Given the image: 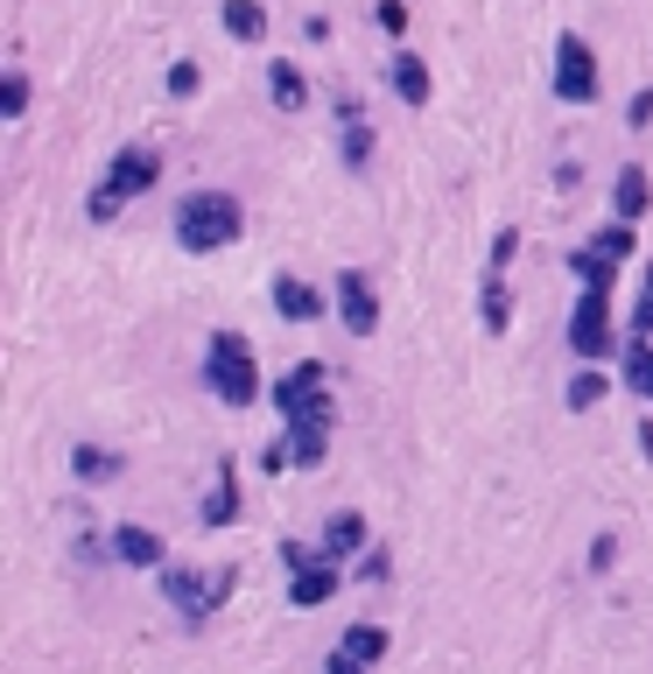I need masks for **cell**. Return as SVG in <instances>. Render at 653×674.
Instances as JSON below:
<instances>
[{
	"label": "cell",
	"mask_w": 653,
	"mask_h": 674,
	"mask_svg": "<svg viewBox=\"0 0 653 674\" xmlns=\"http://www.w3.org/2000/svg\"><path fill=\"white\" fill-rule=\"evenodd\" d=\"M169 225H176L183 254H225V246L246 233V204L233 197V190H183Z\"/></svg>",
	"instance_id": "1"
},
{
	"label": "cell",
	"mask_w": 653,
	"mask_h": 674,
	"mask_svg": "<svg viewBox=\"0 0 653 674\" xmlns=\"http://www.w3.org/2000/svg\"><path fill=\"white\" fill-rule=\"evenodd\" d=\"M204 387L218 394L225 408H254L260 400V373H254V344H246V331H211Z\"/></svg>",
	"instance_id": "2"
},
{
	"label": "cell",
	"mask_w": 653,
	"mask_h": 674,
	"mask_svg": "<svg viewBox=\"0 0 653 674\" xmlns=\"http://www.w3.org/2000/svg\"><path fill=\"white\" fill-rule=\"evenodd\" d=\"M162 576V597H169V611H176V619L197 632L211 611L225 605V597L239 590V569H211V576H197L190 563H169V569H156Z\"/></svg>",
	"instance_id": "3"
},
{
	"label": "cell",
	"mask_w": 653,
	"mask_h": 674,
	"mask_svg": "<svg viewBox=\"0 0 653 674\" xmlns=\"http://www.w3.org/2000/svg\"><path fill=\"white\" fill-rule=\"evenodd\" d=\"M569 352L584 359V365H604V359H619L625 344H619V323H611V288H584V302L569 310Z\"/></svg>",
	"instance_id": "4"
},
{
	"label": "cell",
	"mask_w": 653,
	"mask_h": 674,
	"mask_svg": "<svg viewBox=\"0 0 653 674\" xmlns=\"http://www.w3.org/2000/svg\"><path fill=\"white\" fill-rule=\"evenodd\" d=\"M555 99H563V106H590V99H598V56H590L584 35H563V43H555Z\"/></svg>",
	"instance_id": "5"
},
{
	"label": "cell",
	"mask_w": 653,
	"mask_h": 674,
	"mask_svg": "<svg viewBox=\"0 0 653 674\" xmlns=\"http://www.w3.org/2000/svg\"><path fill=\"white\" fill-rule=\"evenodd\" d=\"M331 302H338V323L352 338H373L379 331V296H373V281L358 275V267H344V275H338V296Z\"/></svg>",
	"instance_id": "6"
},
{
	"label": "cell",
	"mask_w": 653,
	"mask_h": 674,
	"mask_svg": "<svg viewBox=\"0 0 653 674\" xmlns=\"http://www.w3.org/2000/svg\"><path fill=\"white\" fill-rule=\"evenodd\" d=\"M99 183H113V190H120V197L133 204V197H148V190L162 183V156H156V148H120V156L106 162V176H99Z\"/></svg>",
	"instance_id": "7"
},
{
	"label": "cell",
	"mask_w": 653,
	"mask_h": 674,
	"mask_svg": "<svg viewBox=\"0 0 653 674\" xmlns=\"http://www.w3.org/2000/svg\"><path fill=\"white\" fill-rule=\"evenodd\" d=\"M267 302H275V317H281V323H317L323 310H331V296H323L317 281H302V275H275Z\"/></svg>",
	"instance_id": "8"
},
{
	"label": "cell",
	"mask_w": 653,
	"mask_h": 674,
	"mask_svg": "<svg viewBox=\"0 0 653 674\" xmlns=\"http://www.w3.org/2000/svg\"><path fill=\"white\" fill-rule=\"evenodd\" d=\"M106 542H113V563H127V569H169V563H176V555L162 548V534L133 527V520H120V527H113Z\"/></svg>",
	"instance_id": "9"
},
{
	"label": "cell",
	"mask_w": 653,
	"mask_h": 674,
	"mask_svg": "<svg viewBox=\"0 0 653 674\" xmlns=\"http://www.w3.org/2000/svg\"><path fill=\"white\" fill-rule=\"evenodd\" d=\"M323 387H331L323 359H302V365H288V373L275 379V394H267V400H275V415L288 421V415H302V400H310V394H323Z\"/></svg>",
	"instance_id": "10"
},
{
	"label": "cell",
	"mask_w": 653,
	"mask_h": 674,
	"mask_svg": "<svg viewBox=\"0 0 653 674\" xmlns=\"http://www.w3.org/2000/svg\"><path fill=\"white\" fill-rule=\"evenodd\" d=\"M338 584H344V563H331V555H317L310 569H296V576H288V605H296V611H310V605H331V597H338Z\"/></svg>",
	"instance_id": "11"
},
{
	"label": "cell",
	"mask_w": 653,
	"mask_h": 674,
	"mask_svg": "<svg viewBox=\"0 0 653 674\" xmlns=\"http://www.w3.org/2000/svg\"><path fill=\"white\" fill-rule=\"evenodd\" d=\"M387 92H394V99L400 106H429V92H436V78H429V64H421V56H408V50H394L387 56Z\"/></svg>",
	"instance_id": "12"
},
{
	"label": "cell",
	"mask_w": 653,
	"mask_h": 674,
	"mask_svg": "<svg viewBox=\"0 0 653 674\" xmlns=\"http://www.w3.org/2000/svg\"><path fill=\"white\" fill-rule=\"evenodd\" d=\"M653 211V183H646V169H619V183H611V218H625V225H640Z\"/></svg>",
	"instance_id": "13"
},
{
	"label": "cell",
	"mask_w": 653,
	"mask_h": 674,
	"mask_svg": "<svg viewBox=\"0 0 653 674\" xmlns=\"http://www.w3.org/2000/svg\"><path fill=\"white\" fill-rule=\"evenodd\" d=\"M317 548L331 555V563L366 555V520H358V513H331V520H323V534H317Z\"/></svg>",
	"instance_id": "14"
},
{
	"label": "cell",
	"mask_w": 653,
	"mask_h": 674,
	"mask_svg": "<svg viewBox=\"0 0 653 674\" xmlns=\"http://www.w3.org/2000/svg\"><path fill=\"white\" fill-rule=\"evenodd\" d=\"M120 471H127V457L106 450V442H78V450H71V478H78V485H113Z\"/></svg>",
	"instance_id": "15"
},
{
	"label": "cell",
	"mask_w": 653,
	"mask_h": 674,
	"mask_svg": "<svg viewBox=\"0 0 653 674\" xmlns=\"http://www.w3.org/2000/svg\"><path fill=\"white\" fill-rule=\"evenodd\" d=\"M197 520H204V527H233V520H239V471H233V457L218 464V485H211V499L197 506Z\"/></svg>",
	"instance_id": "16"
},
{
	"label": "cell",
	"mask_w": 653,
	"mask_h": 674,
	"mask_svg": "<svg viewBox=\"0 0 653 674\" xmlns=\"http://www.w3.org/2000/svg\"><path fill=\"white\" fill-rule=\"evenodd\" d=\"M619 373H625V394H640V400H653V338H640V331H625Z\"/></svg>",
	"instance_id": "17"
},
{
	"label": "cell",
	"mask_w": 653,
	"mask_h": 674,
	"mask_svg": "<svg viewBox=\"0 0 653 674\" xmlns=\"http://www.w3.org/2000/svg\"><path fill=\"white\" fill-rule=\"evenodd\" d=\"M267 99H275L281 113H302L310 106V78H302L288 56H275V64H267Z\"/></svg>",
	"instance_id": "18"
},
{
	"label": "cell",
	"mask_w": 653,
	"mask_h": 674,
	"mask_svg": "<svg viewBox=\"0 0 653 674\" xmlns=\"http://www.w3.org/2000/svg\"><path fill=\"white\" fill-rule=\"evenodd\" d=\"M218 22L233 43H267V8L260 0H218Z\"/></svg>",
	"instance_id": "19"
},
{
	"label": "cell",
	"mask_w": 653,
	"mask_h": 674,
	"mask_svg": "<svg viewBox=\"0 0 653 674\" xmlns=\"http://www.w3.org/2000/svg\"><path fill=\"white\" fill-rule=\"evenodd\" d=\"M331 429H338V421H281V436H288V450H296L302 471L323 464V450H331Z\"/></svg>",
	"instance_id": "20"
},
{
	"label": "cell",
	"mask_w": 653,
	"mask_h": 674,
	"mask_svg": "<svg viewBox=\"0 0 653 674\" xmlns=\"http://www.w3.org/2000/svg\"><path fill=\"white\" fill-rule=\"evenodd\" d=\"M478 323H485L492 338H506V323H513V296H506V275H492L485 288H478Z\"/></svg>",
	"instance_id": "21"
},
{
	"label": "cell",
	"mask_w": 653,
	"mask_h": 674,
	"mask_svg": "<svg viewBox=\"0 0 653 674\" xmlns=\"http://www.w3.org/2000/svg\"><path fill=\"white\" fill-rule=\"evenodd\" d=\"M338 162H344V169H366V162H373V127H366V113H358V120H338Z\"/></svg>",
	"instance_id": "22"
},
{
	"label": "cell",
	"mask_w": 653,
	"mask_h": 674,
	"mask_svg": "<svg viewBox=\"0 0 653 674\" xmlns=\"http://www.w3.org/2000/svg\"><path fill=\"white\" fill-rule=\"evenodd\" d=\"M569 275L584 281V288H611V281H619V260H604L598 246H576V254H569Z\"/></svg>",
	"instance_id": "23"
},
{
	"label": "cell",
	"mask_w": 653,
	"mask_h": 674,
	"mask_svg": "<svg viewBox=\"0 0 653 674\" xmlns=\"http://www.w3.org/2000/svg\"><path fill=\"white\" fill-rule=\"evenodd\" d=\"M604 394H611V379L598 373V365H584V373H576L569 387H563V400H569V415H590V408H598Z\"/></svg>",
	"instance_id": "24"
},
{
	"label": "cell",
	"mask_w": 653,
	"mask_h": 674,
	"mask_svg": "<svg viewBox=\"0 0 653 674\" xmlns=\"http://www.w3.org/2000/svg\"><path fill=\"white\" fill-rule=\"evenodd\" d=\"M344 653H352V661H379V653H387V625H373V619H358V625H344V640H338Z\"/></svg>",
	"instance_id": "25"
},
{
	"label": "cell",
	"mask_w": 653,
	"mask_h": 674,
	"mask_svg": "<svg viewBox=\"0 0 653 674\" xmlns=\"http://www.w3.org/2000/svg\"><path fill=\"white\" fill-rule=\"evenodd\" d=\"M590 246H598L604 260H632V246H640V233H632L625 218H611V225H598V239H590Z\"/></svg>",
	"instance_id": "26"
},
{
	"label": "cell",
	"mask_w": 653,
	"mask_h": 674,
	"mask_svg": "<svg viewBox=\"0 0 653 674\" xmlns=\"http://www.w3.org/2000/svg\"><path fill=\"white\" fill-rule=\"evenodd\" d=\"M120 211H127L120 190H113V183H92V197H85V218H92V225H113Z\"/></svg>",
	"instance_id": "27"
},
{
	"label": "cell",
	"mask_w": 653,
	"mask_h": 674,
	"mask_svg": "<svg viewBox=\"0 0 653 674\" xmlns=\"http://www.w3.org/2000/svg\"><path fill=\"white\" fill-rule=\"evenodd\" d=\"M29 113V71H8L0 78V120H22Z\"/></svg>",
	"instance_id": "28"
},
{
	"label": "cell",
	"mask_w": 653,
	"mask_h": 674,
	"mask_svg": "<svg viewBox=\"0 0 653 674\" xmlns=\"http://www.w3.org/2000/svg\"><path fill=\"white\" fill-rule=\"evenodd\" d=\"M197 85H204V71L190 64V56H176V64H169V78H162L169 99H197Z\"/></svg>",
	"instance_id": "29"
},
{
	"label": "cell",
	"mask_w": 653,
	"mask_h": 674,
	"mask_svg": "<svg viewBox=\"0 0 653 674\" xmlns=\"http://www.w3.org/2000/svg\"><path fill=\"white\" fill-rule=\"evenodd\" d=\"M513 254H521V233H513V225H499V233H492V275H506Z\"/></svg>",
	"instance_id": "30"
},
{
	"label": "cell",
	"mask_w": 653,
	"mask_h": 674,
	"mask_svg": "<svg viewBox=\"0 0 653 674\" xmlns=\"http://www.w3.org/2000/svg\"><path fill=\"white\" fill-rule=\"evenodd\" d=\"M387 576H394V555H387V548H366V555H358V584H387Z\"/></svg>",
	"instance_id": "31"
},
{
	"label": "cell",
	"mask_w": 653,
	"mask_h": 674,
	"mask_svg": "<svg viewBox=\"0 0 653 674\" xmlns=\"http://www.w3.org/2000/svg\"><path fill=\"white\" fill-rule=\"evenodd\" d=\"M317 555H323V548H310V542H281V548H275V563H281L288 576H296V569H310Z\"/></svg>",
	"instance_id": "32"
},
{
	"label": "cell",
	"mask_w": 653,
	"mask_h": 674,
	"mask_svg": "<svg viewBox=\"0 0 653 674\" xmlns=\"http://www.w3.org/2000/svg\"><path fill=\"white\" fill-rule=\"evenodd\" d=\"M373 22L400 43V35H408V8H400V0H379V8H373Z\"/></svg>",
	"instance_id": "33"
},
{
	"label": "cell",
	"mask_w": 653,
	"mask_h": 674,
	"mask_svg": "<svg viewBox=\"0 0 653 674\" xmlns=\"http://www.w3.org/2000/svg\"><path fill=\"white\" fill-rule=\"evenodd\" d=\"M611 563H619V534H598V542H590V569H611Z\"/></svg>",
	"instance_id": "34"
},
{
	"label": "cell",
	"mask_w": 653,
	"mask_h": 674,
	"mask_svg": "<svg viewBox=\"0 0 653 674\" xmlns=\"http://www.w3.org/2000/svg\"><path fill=\"white\" fill-rule=\"evenodd\" d=\"M260 464L275 471V478H281L288 464H296V450H288V436H275V442H267V450H260Z\"/></svg>",
	"instance_id": "35"
},
{
	"label": "cell",
	"mask_w": 653,
	"mask_h": 674,
	"mask_svg": "<svg viewBox=\"0 0 653 674\" xmlns=\"http://www.w3.org/2000/svg\"><path fill=\"white\" fill-rule=\"evenodd\" d=\"M625 127H653V85H646V92H632V106H625Z\"/></svg>",
	"instance_id": "36"
},
{
	"label": "cell",
	"mask_w": 653,
	"mask_h": 674,
	"mask_svg": "<svg viewBox=\"0 0 653 674\" xmlns=\"http://www.w3.org/2000/svg\"><path fill=\"white\" fill-rule=\"evenodd\" d=\"M632 331L653 338V288H640V302H632Z\"/></svg>",
	"instance_id": "37"
},
{
	"label": "cell",
	"mask_w": 653,
	"mask_h": 674,
	"mask_svg": "<svg viewBox=\"0 0 653 674\" xmlns=\"http://www.w3.org/2000/svg\"><path fill=\"white\" fill-rule=\"evenodd\" d=\"M323 674H366V661H352V653H344V646H338V653H331V661H323Z\"/></svg>",
	"instance_id": "38"
},
{
	"label": "cell",
	"mask_w": 653,
	"mask_h": 674,
	"mask_svg": "<svg viewBox=\"0 0 653 674\" xmlns=\"http://www.w3.org/2000/svg\"><path fill=\"white\" fill-rule=\"evenodd\" d=\"M640 457H653V415L640 421Z\"/></svg>",
	"instance_id": "39"
},
{
	"label": "cell",
	"mask_w": 653,
	"mask_h": 674,
	"mask_svg": "<svg viewBox=\"0 0 653 674\" xmlns=\"http://www.w3.org/2000/svg\"><path fill=\"white\" fill-rule=\"evenodd\" d=\"M640 288H653V260H646V281H640Z\"/></svg>",
	"instance_id": "40"
}]
</instances>
